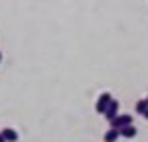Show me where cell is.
Wrapping results in <instances>:
<instances>
[{
  "label": "cell",
  "mask_w": 148,
  "mask_h": 142,
  "mask_svg": "<svg viewBox=\"0 0 148 142\" xmlns=\"http://www.w3.org/2000/svg\"><path fill=\"white\" fill-rule=\"evenodd\" d=\"M125 126H132V115H127V113L117 115L113 121H111V128H113V130H121V128H125Z\"/></svg>",
  "instance_id": "cell-2"
},
{
  "label": "cell",
  "mask_w": 148,
  "mask_h": 142,
  "mask_svg": "<svg viewBox=\"0 0 148 142\" xmlns=\"http://www.w3.org/2000/svg\"><path fill=\"white\" fill-rule=\"evenodd\" d=\"M0 60H2V54H0Z\"/></svg>",
  "instance_id": "cell-10"
},
{
  "label": "cell",
  "mask_w": 148,
  "mask_h": 142,
  "mask_svg": "<svg viewBox=\"0 0 148 142\" xmlns=\"http://www.w3.org/2000/svg\"><path fill=\"white\" fill-rule=\"evenodd\" d=\"M117 109H119V101H117V99H111L109 107H107V111H105V117H107V121H109V123L117 117Z\"/></svg>",
  "instance_id": "cell-3"
},
{
  "label": "cell",
  "mask_w": 148,
  "mask_h": 142,
  "mask_svg": "<svg viewBox=\"0 0 148 142\" xmlns=\"http://www.w3.org/2000/svg\"><path fill=\"white\" fill-rule=\"evenodd\" d=\"M0 142H6V140H4V136H2V132H0Z\"/></svg>",
  "instance_id": "cell-8"
},
{
  "label": "cell",
  "mask_w": 148,
  "mask_h": 142,
  "mask_svg": "<svg viewBox=\"0 0 148 142\" xmlns=\"http://www.w3.org/2000/svg\"><path fill=\"white\" fill-rule=\"evenodd\" d=\"M111 93H101L99 95V99H97V103H95V109H97V113H103L105 115V111H107V107H109V103H111Z\"/></svg>",
  "instance_id": "cell-1"
},
{
  "label": "cell",
  "mask_w": 148,
  "mask_h": 142,
  "mask_svg": "<svg viewBox=\"0 0 148 142\" xmlns=\"http://www.w3.org/2000/svg\"><path fill=\"white\" fill-rule=\"evenodd\" d=\"M144 117H146V119H148V111H146V113H144Z\"/></svg>",
  "instance_id": "cell-9"
},
{
  "label": "cell",
  "mask_w": 148,
  "mask_h": 142,
  "mask_svg": "<svg viewBox=\"0 0 148 142\" xmlns=\"http://www.w3.org/2000/svg\"><path fill=\"white\" fill-rule=\"evenodd\" d=\"M117 138H119V130H113V128H109V130L105 132V138H103V140H105V142H115Z\"/></svg>",
  "instance_id": "cell-6"
},
{
  "label": "cell",
  "mask_w": 148,
  "mask_h": 142,
  "mask_svg": "<svg viewBox=\"0 0 148 142\" xmlns=\"http://www.w3.org/2000/svg\"><path fill=\"white\" fill-rule=\"evenodd\" d=\"M2 136H4L6 142H16V140H18V134H16L12 128H4V130H2Z\"/></svg>",
  "instance_id": "cell-5"
},
{
  "label": "cell",
  "mask_w": 148,
  "mask_h": 142,
  "mask_svg": "<svg viewBox=\"0 0 148 142\" xmlns=\"http://www.w3.org/2000/svg\"><path fill=\"white\" fill-rule=\"evenodd\" d=\"M136 111H138L140 115H144V113L148 111V103H146V99H140V101L136 103Z\"/></svg>",
  "instance_id": "cell-7"
},
{
  "label": "cell",
  "mask_w": 148,
  "mask_h": 142,
  "mask_svg": "<svg viewBox=\"0 0 148 142\" xmlns=\"http://www.w3.org/2000/svg\"><path fill=\"white\" fill-rule=\"evenodd\" d=\"M136 126H134V123H132V126H125V128H121L119 130V136H123V138H134L136 136Z\"/></svg>",
  "instance_id": "cell-4"
},
{
  "label": "cell",
  "mask_w": 148,
  "mask_h": 142,
  "mask_svg": "<svg viewBox=\"0 0 148 142\" xmlns=\"http://www.w3.org/2000/svg\"><path fill=\"white\" fill-rule=\"evenodd\" d=\"M146 103H148V97H146Z\"/></svg>",
  "instance_id": "cell-11"
}]
</instances>
